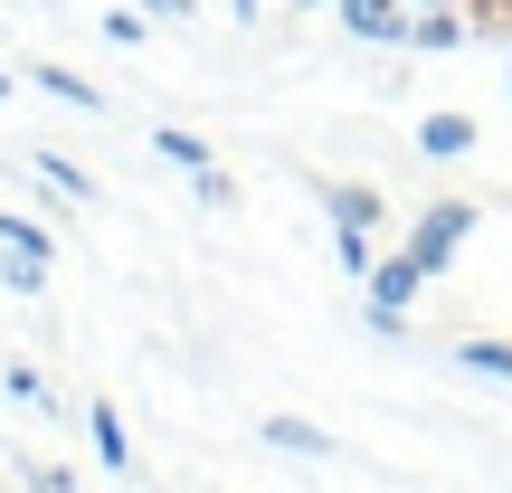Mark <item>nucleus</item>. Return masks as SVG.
<instances>
[{"instance_id": "1", "label": "nucleus", "mask_w": 512, "mask_h": 493, "mask_svg": "<svg viewBox=\"0 0 512 493\" xmlns=\"http://www.w3.org/2000/svg\"><path fill=\"white\" fill-rule=\"evenodd\" d=\"M313 200H323V219H332V256H342V275H370V228H380V181H313Z\"/></svg>"}, {"instance_id": "2", "label": "nucleus", "mask_w": 512, "mask_h": 493, "mask_svg": "<svg viewBox=\"0 0 512 493\" xmlns=\"http://www.w3.org/2000/svg\"><path fill=\"white\" fill-rule=\"evenodd\" d=\"M475 219H484L475 200H427L418 219H408V247H418V266H427V275H446V266L465 256V238H475Z\"/></svg>"}, {"instance_id": "3", "label": "nucleus", "mask_w": 512, "mask_h": 493, "mask_svg": "<svg viewBox=\"0 0 512 493\" xmlns=\"http://www.w3.org/2000/svg\"><path fill=\"white\" fill-rule=\"evenodd\" d=\"M332 19H342V38H361V48H408L418 0H332Z\"/></svg>"}, {"instance_id": "4", "label": "nucleus", "mask_w": 512, "mask_h": 493, "mask_svg": "<svg viewBox=\"0 0 512 493\" xmlns=\"http://www.w3.org/2000/svg\"><path fill=\"white\" fill-rule=\"evenodd\" d=\"M361 285H370V304H399V313H408L427 285H437V275L418 266V247H389V256H370V275H361Z\"/></svg>"}, {"instance_id": "5", "label": "nucleus", "mask_w": 512, "mask_h": 493, "mask_svg": "<svg viewBox=\"0 0 512 493\" xmlns=\"http://www.w3.org/2000/svg\"><path fill=\"white\" fill-rule=\"evenodd\" d=\"M86 437H95V465L105 475H133V427H124L114 399H86Z\"/></svg>"}, {"instance_id": "6", "label": "nucleus", "mask_w": 512, "mask_h": 493, "mask_svg": "<svg viewBox=\"0 0 512 493\" xmlns=\"http://www.w3.org/2000/svg\"><path fill=\"white\" fill-rule=\"evenodd\" d=\"M256 446H275V456H304V465L342 456V437H323L313 418H266V427H256Z\"/></svg>"}, {"instance_id": "7", "label": "nucleus", "mask_w": 512, "mask_h": 493, "mask_svg": "<svg viewBox=\"0 0 512 493\" xmlns=\"http://www.w3.org/2000/svg\"><path fill=\"white\" fill-rule=\"evenodd\" d=\"M475 143H484L475 114H427V124H418V152H427V162H465Z\"/></svg>"}, {"instance_id": "8", "label": "nucleus", "mask_w": 512, "mask_h": 493, "mask_svg": "<svg viewBox=\"0 0 512 493\" xmlns=\"http://www.w3.org/2000/svg\"><path fill=\"white\" fill-rule=\"evenodd\" d=\"M465 29H475V19L446 0V10H418V19H408V48H418V57H446V48H465Z\"/></svg>"}, {"instance_id": "9", "label": "nucleus", "mask_w": 512, "mask_h": 493, "mask_svg": "<svg viewBox=\"0 0 512 493\" xmlns=\"http://www.w3.org/2000/svg\"><path fill=\"white\" fill-rule=\"evenodd\" d=\"M446 370H475V380H512V342L475 332V342H446Z\"/></svg>"}, {"instance_id": "10", "label": "nucleus", "mask_w": 512, "mask_h": 493, "mask_svg": "<svg viewBox=\"0 0 512 493\" xmlns=\"http://www.w3.org/2000/svg\"><path fill=\"white\" fill-rule=\"evenodd\" d=\"M29 86L57 95V105H76V114H105V86H86V76H67V67H29Z\"/></svg>"}, {"instance_id": "11", "label": "nucleus", "mask_w": 512, "mask_h": 493, "mask_svg": "<svg viewBox=\"0 0 512 493\" xmlns=\"http://www.w3.org/2000/svg\"><path fill=\"white\" fill-rule=\"evenodd\" d=\"M29 171H38V181H48V190H67L76 209H95V181H86V171L67 162V152H29Z\"/></svg>"}, {"instance_id": "12", "label": "nucleus", "mask_w": 512, "mask_h": 493, "mask_svg": "<svg viewBox=\"0 0 512 493\" xmlns=\"http://www.w3.org/2000/svg\"><path fill=\"white\" fill-rule=\"evenodd\" d=\"M0 247H19V256H48V266H57V238L29 219V209H0Z\"/></svg>"}, {"instance_id": "13", "label": "nucleus", "mask_w": 512, "mask_h": 493, "mask_svg": "<svg viewBox=\"0 0 512 493\" xmlns=\"http://www.w3.org/2000/svg\"><path fill=\"white\" fill-rule=\"evenodd\" d=\"M0 294H48V256H19V247H0Z\"/></svg>"}, {"instance_id": "14", "label": "nucleus", "mask_w": 512, "mask_h": 493, "mask_svg": "<svg viewBox=\"0 0 512 493\" xmlns=\"http://www.w3.org/2000/svg\"><path fill=\"white\" fill-rule=\"evenodd\" d=\"M152 152H162L171 171H200V162H209V143H200L190 124H162V133H152Z\"/></svg>"}, {"instance_id": "15", "label": "nucleus", "mask_w": 512, "mask_h": 493, "mask_svg": "<svg viewBox=\"0 0 512 493\" xmlns=\"http://www.w3.org/2000/svg\"><path fill=\"white\" fill-rule=\"evenodd\" d=\"M143 29H152L143 0H114V10H105V38H114V48H143Z\"/></svg>"}, {"instance_id": "16", "label": "nucleus", "mask_w": 512, "mask_h": 493, "mask_svg": "<svg viewBox=\"0 0 512 493\" xmlns=\"http://www.w3.org/2000/svg\"><path fill=\"white\" fill-rule=\"evenodd\" d=\"M190 200H200V209H238V181H228L219 162H200V171H190Z\"/></svg>"}, {"instance_id": "17", "label": "nucleus", "mask_w": 512, "mask_h": 493, "mask_svg": "<svg viewBox=\"0 0 512 493\" xmlns=\"http://www.w3.org/2000/svg\"><path fill=\"white\" fill-rule=\"evenodd\" d=\"M0 389H10V399H29V408H48V370H29V361L0 370Z\"/></svg>"}, {"instance_id": "18", "label": "nucleus", "mask_w": 512, "mask_h": 493, "mask_svg": "<svg viewBox=\"0 0 512 493\" xmlns=\"http://www.w3.org/2000/svg\"><path fill=\"white\" fill-rule=\"evenodd\" d=\"M484 29H512V0H484Z\"/></svg>"}, {"instance_id": "19", "label": "nucleus", "mask_w": 512, "mask_h": 493, "mask_svg": "<svg viewBox=\"0 0 512 493\" xmlns=\"http://www.w3.org/2000/svg\"><path fill=\"white\" fill-rule=\"evenodd\" d=\"M190 10H200V0H162V19H190Z\"/></svg>"}, {"instance_id": "20", "label": "nucleus", "mask_w": 512, "mask_h": 493, "mask_svg": "<svg viewBox=\"0 0 512 493\" xmlns=\"http://www.w3.org/2000/svg\"><path fill=\"white\" fill-rule=\"evenodd\" d=\"M228 19H256V0H228Z\"/></svg>"}, {"instance_id": "21", "label": "nucleus", "mask_w": 512, "mask_h": 493, "mask_svg": "<svg viewBox=\"0 0 512 493\" xmlns=\"http://www.w3.org/2000/svg\"><path fill=\"white\" fill-rule=\"evenodd\" d=\"M294 10H332V0H294Z\"/></svg>"}, {"instance_id": "22", "label": "nucleus", "mask_w": 512, "mask_h": 493, "mask_svg": "<svg viewBox=\"0 0 512 493\" xmlns=\"http://www.w3.org/2000/svg\"><path fill=\"white\" fill-rule=\"evenodd\" d=\"M143 10H152V19H162V0H143Z\"/></svg>"}, {"instance_id": "23", "label": "nucleus", "mask_w": 512, "mask_h": 493, "mask_svg": "<svg viewBox=\"0 0 512 493\" xmlns=\"http://www.w3.org/2000/svg\"><path fill=\"white\" fill-rule=\"evenodd\" d=\"M418 10H446V0H418Z\"/></svg>"}, {"instance_id": "24", "label": "nucleus", "mask_w": 512, "mask_h": 493, "mask_svg": "<svg viewBox=\"0 0 512 493\" xmlns=\"http://www.w3.org/2000/svg\"><path fill=\"white\" fill-rule=\"evenodd\" d=\"M503 38H512V29H503Z\"/></svg>"}]
</instances>
